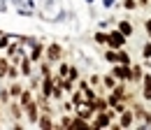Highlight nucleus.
I'll use <instances>...</instances> for the list:
<instances>
[{
	"instance_id": "nucleus-3",
	"label": "nucleus",
	"mask_w": 151,
	"mask_h": 130,
	"mask_svg": "<svg viewBox=\"0 0 151 130\" xmlns=\"http://www.w3.org/2000/svg\"><path fill=\"white\" fill-rule=\"evenodd\" d=\"M114 77H119V79H130L128 65H116V68H114Z\"/></svg>"
},
{
	"instance_id": "nucleus-2",
	"label": "nucleus",
	"mask_w": 151,
	"mask_h": 130,
	"mask_svg": "<svg viewBox=\"0 0 151 130\" xmlns=\"http://www.w3.org/2000/svg\"><path fill=\"white\" fill-rule=\"evenodd\" d=\"M60 54H63V49H60L58 44H51V47L47 49V56H49V60H60Z\"/></svg>"
},
{
	"instance_id": "nucleus-4",
	"label": "nucleus",
	"mask_w": 151,
	"mask_h": 130,
	"mask_svg": "<svg viewBox=\"0 0 151 130\" xmlns=\"http://www.w3.org/2000/svg\"><path fill=\"white\" fill-rule=\"evenodd\" d=\"M91 105H93V109H95V111H105L109 102H105L102 98H93V100H91Z\"/></svg>"
},
{
	"instance_id": "nucleus-21",
	"label": "nucleus",
	"mask_w": 151,
	"mask_h": 130,
	"mask_svg": "<svg viewBox=\"0 0 151 130\" xmlns=\"http://www.w3.org/2000/svg\"><path fill=\"white\" fill-rule=\"evenodd\" d=\"M12 114H14L17 119H19V116H21V109H19V105H12Z\"/></svg>"
},
{
	"instance_id": "nucleus-11",
	"label": "nucleus",
	"mask_w": 151,
	"mask_h": 130,
	"mask_svg": "<svg viewBox=\"0 0 151 130\" xmlns=\"http://www.w3.org/2000/svg\"><path fill=\"white\" fill-rule=\"evenodd\" d=\"M119 30H121V33H123L126 37L132 33V28H130V23H128V21H121V23H119Z\"/></svg>"
},
{
	"instance_id": "nucleus-14",
	"label": "nucleus",
	"mask_w": 151,
	"mask_h": 130,
	"mask_svg": "<svg viewBox=\"0 0 151 130\" xmlns=\"http://www.w3.org/2000/svg\"><path fill=\"white\" fill-rule=\"evenodd\" d=\"M116 58H119V63H123V65H128V63H130V58H128V54H126V51H119V54H116Z\"/></svg>"
},
{
	"instance_id": "nucleus-12",
	"label": "nucleus",
	"mask_w": 151,
	"mask_h": 130,
	"mask_svg": "<svg viewBox=\"0 0 151 130\" xmlns=\"http://www.w3.org/2000/svg\"><path fill=\"white\" fill-rule=\"evenodd\" d=\"M21 72L30 74V60H28V58H21Z\"/></svg>"
},
{
	"instance_id": "nucleus-23",
	"label": "nucleus",
	"mask_w": 151,
	"mask_h": 130,
	"mask_svg": "<svg viewBox=\"0 0 151 130\" xmlns=\"http://www.w3.org/2000/svg\"><path fill=\"white\" fill-rule=\"evenodd\" d=\"M95 40H98V42H107V35H105V33H98Z\"/></svg>"
},
{
	"instance_id": "nucleus-9",
	"label": "nucleus",
	"mask_w": 151,
	"mask_h": 130,
	"mask_svg": "<svg viewBox=\"0 0 151 130\" xmlns=\"http://www.w3.org/2000/svg\"><path fill=\"white\" fill-rule=\"evenodd\" d=\"M144 100H151V77H144Z\"/></svg>"
},
{
	"instance_id": "nucleus-25",
	"label": "nucleus",
	"mask_w": 151,
	"mask_h": 130,
	"mask_svg": "<svg viewBox=\"0 0 151 130\" xmlns=\"http://www.w3.org/2000/svg\"><path fill=\"white\" fill-rule=\"evenodd\" d=\"M147 33H149V37H151V19L147 21Z\"/></svg>"
},
{
	"instance_id": "nucleus-18",
	"label": "nucleus",
	"mask_w": 151,
	"mask_h": 130,
	"mask_svg": "<svg viewBox=\"0 0 151 130\" xmlns=\"http://www.w3.org/2000/svg\"><path fill=\"white\" fill-rule=\"evenodd\" d=\"M102 81H105V86H107V88H114V77H105Z\"/></svg>"
},
{
	"instance_id": "nucleus-6",
	"label": "nucleus",
	"mask_w": 151,
	"mask_h": 130,
	"mask_svg": "<svg viewBox=\"0 0 151 130\" xmlns=\"http://www.w3.org/2000/svg\"><path fill=\"white\" fill-rule=\"evenodd\" d=\"M93 126H95V128H107V126H109V114H100Z\"/></svg>"
},
{
	"instance_id": "nucleus-10",
	"label": "nucleus",
	"mask_w": 151,
	"mask_h": 130,
	"mask_svg": "<svg viewBox=\"0 0 151 130\" xmlns=\"http://www.w3.org/2000/svg\"><path fill=\"white\" fill-rule=\"evenodd\" d=\"M37 123H40V128H54V123H51V119L44 114L42 119H37Z\"/></svg>"
},
{
	"instance_id": "nucleus-24",
	"label": "nucleus",
	"mask_w": 151,
	"mask_h": 130,
	"mask_svg": "<svg viewBox=\"0 0 151 130\" xmlns=\"http://www.w3.org/2000/svg\"><path fill=\"white\" fill-rule=\"evenodd\" d=\"M123 5H126L128 9H132V7H135V0H123Z\"/></svg>"
},
{
	"instance_id": "nucleus-5",
	"label": "nucleus",
	"mask_w": 151,
	"mask_h": 130,
	"mask_svg": "<svg viewBox=\"0 0 151 130\" xmlns=\"http://www.w3.org/2000/svg\"><path fill=\"white\" fill-rule=\"evenodd\" d=\"M37 105H40V102H30V105L26 107V111H28V119H30V121H37Z\"/></svg>"
},
{
	"instance_id": "nucleus-13",
	"label": "nucleus",
	"mask_w": 151,
	"mask_h": 130,
	"mask_svg": "<svg viewBox=\"0 0 151 130\" xmlns=\"http://www.w3.org/2000/svg\"><path fill=\"white\" fill-rule=\"evenodd\" d=\"M130 79H142V68H139V65H135L130 70Z\"/></svg>"
},
{
	"instance_id": "nucleus-17",
	"label": "nucleus",
	"mask_w": 151,
	"mask_h": 130,
	"mask_svg": "<svg viewBox=\"0 0 151 130\" xmlns=\"http://www.w3.org/2000/svg\"><path fill=\"white\" fill-rule=\"evenodd\" d=\"M105 58H107L109 63H116V60H119V58H116V51H107V56H105Z\"/></svg>"
},
{
	"instance_id": "nucleus-16",
	"label": "nucleus",
	"mask_w": 151,
	"mask_h": 130,
	"mask_svg": "<svg viewBox=\"0 0 151 130\" xmlns=\"http://www.w3.org/2000/svg\"><path fill=\"white\" fill-rule=\"evenodd\" d=\"M40 54H42V47H35V49H33V54H30V58H33V60H37Z\"/></svg>"
},
{
	"instance_id": "nucleus-8",
	"label": "nucleus",
	"mask_w": 151,
	"mask_h": 130,
	"mask_svg": "<svg viewBox=\"0 0 151 130\" xmlns=\"http://www.w3.org/2000/svg\"><path fill=\"white\" fill-rule=\"evenodd\" d=\"M119 126H121V128H130L132 126V114L130 111H126V114L121 116V123H119Z\"/></svg>"
},
{
	"instance_id": "nucleus-22",
	"label": "nucleus",
	"mask_w": 151,
	"mask_h": 130,
	"mask_svg": "<svg viewBox=\"0 0 151 130\" xmlns=\"http://www.w3.org/2000/svg\"><path fill=\"white\" fill-rule=\"evenodd\" d=\"M142 54H144V58H151V44L144 47V51H142Z\"/></svg>"
},
{
	"instance_id": "nucleus-20",
	"label": "nucleus",
	"mask_w": 151,
	"mask_h": 130,
	"mask_svg": "<svg viewBox=\"0 0 151 130\" xmlns=\"http://www.w3.org/2000/svg\"><path fill=\"white\" fill-rule=\"evenodd\" d=\"M21 93H23V91H21V86H19V84H14V86H12V95H21Z\"/></svg>"
},
{
	"instance_id": "nucleus-7",
	"label": "nucleus",
	"mask_w": 151,
	"mask_h": 130,
	"mask_svg": "<svg viewBox=\"0 0 151 130\" xmlns=\"http://www.w3.org/2000/svg\"><path fill=\"white\" fill-rule=\"evenodd\" d=\"M30 102H33V95H30L28 91H23V93L19 95V105H21V107H28Z\"/></svg>"
},
{
	"instance_id": "nucleus-15",
	"label": "nucleus",
	"mask_w": 151,
	"mask_h": 130,
	"mask_svg": "<svg viewBox=\"0 0 151 130\" xmlns=\"http://www.w3.org/2000/svg\"><path fill=\"white\" fill-rule=\"evenodd\" d=\"M7 72H9V63L7 60H0V77H5Z\"/></svg>"
},
{
	"instance_id": "nucleus-19",
	"label": "nucleus",
	"mask_w": 151,
	"mask_h": 130,
	"mask_svg": "<svg viewBox=\"0 0 151 130\" xmlns=\"http://www.w3.org/2000/svg\"><path fill=\"white\" fill-rule=\"evenodd\" d=\"M60 126H63V128H72V119H70V116H65V119H63V123H60Z\"/></svg>"
},
{
	"instance_id": "nucleus-1",
	"label": "nucleus",
	"mask_w": 151,
	"mask_h": 130,
	"mask_svg": "<svg viewBox=\"0 0 151 130\" xmlns=\"http://www.w3.org/2000/svg\"><path fill=\"white\" fill-rule=\"evenodd\" d=\"M107 44H109L112 49H121V47L126 44V35H123L121 30H114V33L107 35Z\"/></svg>"
}]
</instances>
